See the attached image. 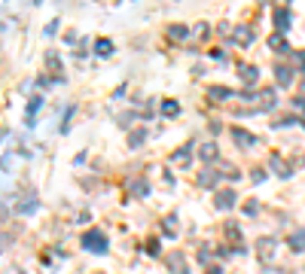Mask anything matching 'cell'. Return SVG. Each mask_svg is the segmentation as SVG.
Returning <instances> with one entry per match:
<instances>
[{"mask_svg": "<svg viewBox=\"0 0 305 274\" xmlns=\"http://www.w3.org/2000/svg\"><path fill=\"white\" fill-rule=\"evenodd\" d=\"M208 98H214V101H229V98H238V95H232V91L223 88V86H211L208 88Z\"/></svg>", "mask_w": 305, "mask_h": 274, "instance_id": "obj_16", "label": "cell"}, {"mask_svg": "<svg viewBox=\"0 0 305 274\" xmlns=\"http://www.w3.org/2000/svg\"><path fill=\"white\" fill-rule=\"evenodd\" d=\"M251 177H253V183H263V180H266V171H259V168H253V174H251Z\"/></svg>", "mask_w": 305, "mask_h": 274, "instance_id": "obj_30", "label": "cell"}, {"mask_svg": "<svg viewBox=\"0 0 305 274\" xmlns=\"http://www.w3.org/2000/svg\"><path fill=\"white\" fill-rule=\"evenodd\" d=\"M144 140H146V131H131L128 134V146H131V150H138Z\"/></svg>", "mask_w": 305, "mask_h": 274, "instance_id": "obj_23", "label": "cell"}, {"mask_svg": "<svg viewBox=\"0 0 305 274\" xmlns=\"http://www.w3.org/2000/svg\"><path fill=\"white\" fill-rule=\"evenodd\" d=\"M168 37H171V40H186L189 37V28L186 25H174L171 31H168Z\"/></svg>", "mask_w": 305, "mask_h": 274, "instance_id": "obj_21", "label": "cell"}, {"mask_svg": "<svg viewBox=\"0 0 305 274\" xmlns=\"http://www.w3.org/2000/svg\"><path fill=\"white\" fill-rule=\"evenodd\" d=\"M275 25H278L281 34L290 31V9H287V6H278V9H275Z\"/></svg>", "mask_w": 305, "mask_h": 274, "instance_id": "obj_12", "label": "cell"}, {"mask_svg": "<svg viewBox=\"0 0 305 274\" xmlns=\"http://www.w3.org/2000/svg\"><path fill=\"white\" fill-rule=\"evenodd\" d=\"M177 113H180L177 101H162V116H177Z\"/></svg>", "mask_w": 305, "mask_h": 274, "instance_id": "obj_22", "label": "cell"}, {"mask_svg": "<svg viewBox=\"0 0 305 274\" xmlns=\"http://www.w3.org/2000/svg\"><path fill=\"white\" fill-rule=\"evenodd\" d=\"M83 247L89 250V253H107L110 244H107V235L98 232V228H92V232L83 235Z\"/></svg>", "mask_w": 305, "mask_h": 274, "instance_id": "obj_1", "label": "cell"}, {"mask_svg": "<svg viewBox=\"0 0 305 274\" xmlns=\"http://www.w3.org/2000/svg\"><path fill=\"white\" fill-rule=\"evenodd\" d=\"M269 46H272L275 52H281V55H293V49H290V43L284 40V34H275L272 40H269Z\"/></svg>", "mask_w": 305, "mask_h": 274, "instance_id": "obj_14", "label": "cell"}, {"mask_svg": "<svg viewBox=\"0 0 305 274\" xmlns=\"http://www.w3.org/2000/svg\"><path fill=\"white\" fill-rule=\"evenodd\" d=\"M131 192H134V195H138V198H146V195H150V183H146L144 177L131 180Z\"/></svg>", "mask_w": 305, "mask_h": 274, "instance_id": "obj_17", "label": "cell"}, {"mask_svg": "<svg viewBox=\"0 0 305 274\" xmlns=\"http://www.w3.org/2000/svg\"><path fill=\"white\" fill-rule=\"evenodd\" d=\"M171 158H174L177 165H189V158H193V153H189V146H183V150H177Z\"/></svg>", "mask_w": 305, "mask_h": 274, "instance_id": "obj_24", "label": "cell"}, {"mask_svg": "<svg viewBox=\"0 0 305 274\" xmlns=\"http://www.w3.org/2000/svg\"><path fill=\"white\" fill-rule=\"evenodd\" d=\"M244 213H247V216H253V213H259V204H256V201H247V207H244Z\"/></svg>", "mask_w": 305, "mask_h": 274, "instance_id": "obj_28", "label": "cell"}, {"mask_svg": "<svg viewBox=\"0 0 305 274\" xmlns=\"http://www.w3.org/2000/svg\"><path fill=\"white\" fill-rule=\"evenodd\" d=\"M214 204H217V210H232L235 204H238V195H235L232 189H220L217 198H214Z\"/></svg>", "mask_w": 305, "mask_h": 274, "instance_id": "obj_3", "label": "cell"}, {"mask_svg": "<svg viewBox=\"0 0 305 274\" xmlns=\"http://www.w3.org/2000/svg\"><path fill=\"white\" fill-rule=\"evenodd\" d=\"M220 177H223V174H217V171L205 168V171H201V174H198V186H205V189H214V186H217V183H220Z\"/></svg>", "mask_w": 305, "mask_h": 274, "instance_id": "obj_9", "label": "cell"}, {"mask_svg": "<svg viewBox=\"0 0 305 274\" xmlns=\"http://www.w3.org/2000/svg\"><path fill=\"white\" fill-rule=\"evenodd\" d=\"M208 274H223V271L220 268H208Z\"/></svg>", "mask_w": 305, "mask_h": 274, "instance_id": "obj_31", "label": "cell"}, {"mask_svg": "<svg viewBox=\"0 0 305 274\" xmlns=\"http://www.w3.org/2000/svg\"><path fill=\"white\" fill-rule=\"evenodd\" d=\"M293 61H296V67L305 73V52H293Z\"/></svg>", "mask_w": 305, "mask_h": 274, "instance_id": "obj_27", "label": "cell"}, {"mask_svg": "<svg viewBox=\"0 0 305 274\" xmlns=\"http://www.w3.org/2000/svg\"><path fill=\"white\" fill-rule=\"evenodd\" d=\"M232 140L241 146V150H253L256 146V134H247L244 128H232Z\"/></svg>", "mask_w": 305, "mask_h": 274, "instance_id": "obj_6", "label": "cell"}, {"mask_svg": "<svg viewBox=\"0 0 305 274\" xmlns=\"http://www.w3.org/2000/svg\"><path fill=\"white\" fill-rule=\"evenodd\" d=\"M37 207H40V201H37V195H28L25 201H18V207H16V210H18V213H34V210H37Z\"/></svg>", "mask_w": 305, "mask_h": 274, "instance_id": "obj_18", "label": "cell"}, {"mask_svg": "<svg viewBox=\"0 0 305 274\" xmlns=\"http://www.w3.org/2000/svg\"><path fill=\"white\" fill-rule=\"evenodd\" d=\"M95 52L101 55V58H110V55H113V43H110L107 37H101V40L95 43Z\"/></svg>", "mask_w": 305, "mask_h": 274, "instance_id": "obj_20", "label": "cell"}, {"mask_svg": "<svg viewBox=\"0 0 305 274\" xmlns=\"http://www.w3.org/2000/svg\"><path fill=\"white\" fill-rule=\"evenodd\" d=\"M287 247L296 250V253H305V228H296V232L287 238Z\"/></svg>", "mask_w": 305, "mask_h": 274, "instance_id": "obj_10", "label": "cell"}, {"mask_svg": "<svg viewBox=\"0 0 305 274\" xmlns=\"http://www.w3.org/2000/svg\"><path fill=\"white\" fill-rule=\"evenodd\" d=\"M290 125H299V119H296V116H281V119L275 122V128H290Z\"/></svg>", "mask_w": 305, "mask_h": 274, "instance_id": "obj_26", "label": "cell"}, {"mask_svg": "<svg viewBox=\"0 0 305 274\" xmlns=\"http://www.w3.org/2000/svg\"><path fill=\"white\" fill-rule=\"evenodd\" d=\"M299 91H302V98H305V79H302V86H299Z\"/></svg>", "mask_w": 305, "mask_h": 274, "instance_id": "obj_32", "label": "cell"}, {"mask_svg": "<svg viewBox=\"0 0 305 274\" xmlns=\"http://www.w3.org/2000/svg\"><path fill=\"white\" fill-rule=\"evenodd\" d=\"M198 155H201V162H217L220 158V150H217V143H201V150H198Z\"/></svg>", "mask_w": 305, "mask_h": 274, "instance_id": "obj_13", "label": "cell"}, {"mask_svg": "<svg viewBox=\"0 0 305 274\" xmlns=\"http://www.w3.org/2000/svg\"><path fill=\"white\" fill-rule=\"evenodd\" d=\"M40 107H43V98H40V95H37V98H31V104H28V122L34 119V113H37Z\"/></svg>", "mask_w": 305, "mask_h": 274, "instance_id": "obj_25", "label": "cell"}, {"mask_svg": "<svg viewBox=\"0 0 305 274\" xmlns=\"http://www.w3.org/2000/svg\"><path fill=\"white\" fill-rule=\"evenodd\" d=\"M275 250H278V241H275V238H259V241H256V259L259 262H272L275 259Z\"/></svg>", "mask_w": 305, "mask_h": 274, "instance_id": "obj_2", "label": "cell"}, {"mask_svg": "<svg viewBox=\"0 0 305 274\" xmlns=\"http://www.w3.org/2000/svg\"><path fill=\"white\" fill-rule=\"evenodd\" d=\"M177 232V228H174V216H168V220H165V235H174Z\"/></svg>", "mask_w": 305, "mask_h": 274, "instance_id": "obj_29", "label": "cell"}, {"mask_svg": "<svg viewBox=\"0 0 305 274\" xmlns=\"http://www.w3.org/2000/svg\"><path fill=\"white\" fill-rule=\"evenodd\" d=\"M256 101H259V110H275L278 107V91L275 88H263V91H259V95H256Z\"/></svg>", "mask_w": 305, "mask_h": 274, "instance_id": "obj_5", "label": "cell"}, {"mask_svg": "<svg viewBox=\"0 0 305 274\" xmlns=\"http://www.w3.org/2000/svg\"><path fill=\"white\" fill-rule=\"evenodd\" d=\"M238 76H241L244 86H253L256 76H259V67L256 64H238Z\"/></svg>", "mask_w": 305, "mask_h": 274, "instance_id": "obj_8", "label": "cell"}, {"mask_svg": "<svg viewBox=\"0 0 305 274\" xmlns=\"http://www.w3.org/2000/svg\"><path fill=\"white\" fill-rule=\"evenodd\" d=\"M168 268H171V274H189L183 253H171V256H168Z\"/></svg>", "mask_w": 305, "mask_h": 274, "instance_id": "obj_11", "label": "cell"}, {"mask_svg": "<svg viewBox=\"0 0 305 274\" xmlns=\"http://www.w3.org/2000/svg\"><path fill=\"white\" fill-rule=\"evenodd\" d=\"M275 79H278L281 88H287V86L293 83V70H290V67H284V64H278V67H275Z\"/></svg>", "mask_w": 305, "mask_h": 274, "instance_id": "obj_15", "label": "cell"}, {"mask_svg": "<svg viewBox=\"0 0 305 274\" xmlns=\"http://www.w3.org/2000/svg\"><path fill=\"white\" fill-rule=\"evenodd\" d=\"M302 125H305V122H302Z\"/></svg>", "mask_w": 305, "mask_h": 274, "instance_id": "obj_33", "label": "cell"}, {"mask_svg": "<svg viewBox=\"0 0 305 274\" xmlns=\"http://www.w3.org/2000/svg\"><path fill=\"white\" fill-rule=\"evenodd\" d=\"M46 64H49V70L55 73V83H58V79H64V76H61V61H58V55H55V52L46 55Z\"/></svg>", "mask_w": 305, "mask_h": 274, "instance_id": "obj_19", "label": "cell"}, {"mask_svg": "<svg viewBox=\"0 0 305 274\" xmlns=\"http://www.w3.org/2000/svg\"><path fill=\"white\" fill-rule=\"evenodd\" d=\"M253 28H247V25H238V28H232V43L235 46H251L253 43Z\"/></svg>", "mask_w": 305, "mask_h": 274, "instance_id": "obj_4", "label": "cell"}, {"mask_svg": "<svg viewBox=\"0 0 305 274\" xmlns=\"http://www.w3.org/2000/svg\"><path fill=\"white\" fill-rule=\"evenodd\" d=\"M269 165H272V171H275V174H278L281 180H290V177H293V168H290V162H284L281 155H272V158H269Z\"/></svg>", "mask_w": 305, "mask_h": 274, "instance_id": "obj_7", "label": "cell"}]
</instances>
